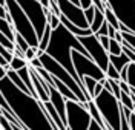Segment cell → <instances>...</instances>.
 <instances>
[{"mask_svg": "<svg viewBox=\"0 0 135 130\" xmlns=\"http://www.w3.org/2000/svg\"><path fill=\"white\" fill-rule=\"evenodd\" d=\"M0 93L9 104L16 118L23 124L25 130H59L43 110L42 101L22 92L8 77L0 80Z\"/></svg>", "mask_w": 135, "mask_h": 130, "instance_id": "6da1fadb", "label": "cell"}, {"mask_svg": "<svg viewBox=\"0 0 135 130\" xmlns=\"http://www.w3.org/2000/svg\"><path fill=\"white\" fill-rule=\"evenodd\" d=\"M72 51H78L81 55H84V57L89 58L88 52L84 51V48L81 46V43L78 41V38H77L75 35L71 34L63 25H60L59 28L52 29L51 41H49V44H48L46 54L49 55L51 58H54L57 63H60V64L74 77V80L80 84V87L83 89V83L80 81V78L77 77L74 64H72Z\"/></svg>", "mask_w": 135, "mask_h": 130, "instance_id": "7a4b0ae2", "label": "cell"}, {"mask_svg": "<svg viewBox=\"0 0 135 130\" xmlns=\"http://www.w3.org/2000/svg\"><path fill=\"white\" fill-rule=\"evenodd\" d=\"M37 58L40 60L43 69L46 70L51 77L57 78V80H60L63 84H66V86L69 87V90L77 96V100H78L81 104L91 101V100H88V96H86V93H84V90L80 87V84L77 83L75 80H74V77H72V75H71V74H69V72H68L60 63H57L54 58H51L46 52H42V51H37Z\"/></svg>", "mask_w": 135, "mask_h": 130, "instance_id": "3957f363", "label": "cell"}, {"mask_svg": "<svg viewBox=\"0 0 135 130\" xmlns=\"http://www.w3.org/2000/svg\"><path fill=\"white\" fill-rule=\"evenodd\" d=\"M6 9L11 17V25L14 28L17 34H20L26 40V43L29 44V48H38V37L34 29L32 23L29 22V18L26 17V14L22 11L16 0H6Z\"/></svg>", "mask_w": 135, "mask_h": 130, "instance_id": "277c9868", "label": "cell"}, {"mask_svg": "<svg viewBox=\"0 0 135 130\" xmlns=\"http://www.w3.org/2000/svg\"><path fill=\"white\" fill-rule=\"evenodd\" d=\"M94 103L97 106L98 112L104 122L109 126L112 130H120L121 124V104L110 92L104 90L98 96L94 98Z\"/></svg>", "mask_w": 135, "mask_h": 130, "instance_id": "5b68a950", "label": "cell"}, {"mask_svg": "<svg viewBox=\"0 0 135 130\" xmlns=\"http://www.w3.org/2000/svg\"><path fill=\"white\" fill-rule=\"evenodd\" d=\"M16 2L26 14V17L29 18V22L32 23L37 37H38V41H40L43 32L46 29V25H48L49 8H43V5L38 0H16Z\"/></svg>", "mask_w": 135, "mask_h": 130, "instance_id": "8992f818", "label": "cell"}, {"mask_svg": "<svg viewBox=\"0 0 135 130\" xmlns=\"http://www.w3.org/2000/svg\"><path fill=\"white\" fill-rule=\"evenodd\" d=\"M92 121L86 103L66 100V127L69 130H88Z\"/></svg>", "mask_w": 135, "mask_h": 130, "instance_id": "52a82bcc", "label": "cell"}, {"mask_svg": "<svg viewBox=\"0 0 135 130\" xmlns=\"http://www.w3.org/2000/svg\"><path fill=\"white\" fill-rule=\"evenodd\" d=\"M108 8L115 14L120 25L135 34V0H106Z\"/></svg>", "mask_w": 135, "mask_h": 130, "instance_id": "ba28073f", "label": "cell"}, {"mask_svg": "<svg viewBox=\"0 0 135 130\" xmlns=\"http://www.w3.org/2000/svg\"><path fill=\"white\" fill-rule=\"evenodd\" d=\"M78 41L81 43V46L84 48V51L88 52L89 58L106 75V70H108V66H109V54H108V51H104V48L101 46L98 37H95V34L88 35V37H80Z\"/></svg>", "mask_w": 135, "mask_h": 130, "instance_id": "9c48e42d", "label": "cell"}, {"mask_svg": "<svg viewBox=\"0 0 135 130\" xmlns=\"http://www.w3.org/2000/svg\"><path fill=\"white\" fill-rule=\"evenodd\" d=\"M72 64H74L77 77L80 78L81 83H83L84 77H91V78H94L95 81H101V80L106 78L104 72H103L91 58L81 55L78 51H72Z\"/></svg>", "mask_w": 135, "mask_h": 130, "instance_id": "30bf717a", "label": "cell"}, {"mask_svg": "<svg viewBox=\"0 0 135 130\" xmlns=\"http://www.w3.org/2000/svg\"><path fill=\"white\" fill-rule=\"evenodd\" d=\"M57 5H59L61 15L66 18L68 22H71L77 28L89 29V23L84 18V11L78 5L72 3L71 0H57Z\"/></svg>", "mask_w": 135, "mask_h": 130, "instance_id": "8fae6325", "label": "cell"}, {"mask_svg": "<svg viewBox=\"0 0 135 130\" xmlns=\"http://www.w3.org/2000/svg\"><path fill=\"white\" fill-rule=\"evenodd\" d=\"M86 109L89 110V115H91V118H92L94 121L104 129L106 122H104V119L101 118V115H100V112H98V109H97L95 103H94V100H91V101H88V103H86Z\"/></svg>", "mask_w": 135, "mask_h": 130, "instance_id": "7c38bea8", "label": "cell"}, {"mask_svg": "<svg viewBox=\"0 0 135 130\" xmlns=\"http://www.w3.org/2000/svg\"><path fill=\"white\" fill-rule=\"evenodd\" d=\"M109 63L118 70V72H121V69H123L124 66H127L131 61H129V58H127L124 54H120V55H109Z\"/></svg>", "mask_w": 135, "mask_h": 130, "instance_id": "4fadbf2b", "label": "cell"}, {"mask_svg": "<svg viewBox=\"0 0 135 130\" xmlns=\"http://www.w3.org/2000/svg\"><path fill=\"white\" fill-rule=\"evenodd\" d=\"M0 34L8 37L11 41H14V38H16V31H14L12 25L6 22V18H0Z\"/></svg>", "mask_w": 135, "mask_h": 130, "instance_id": "5bb4252c", "label": "cell"}, {"mask_svg": "<svg viewBox=\"0 0 135 130\" xmlns=\"http://www.w3.org/2000/svg\"><path fill=\"white\" fill-rule=\"evenodd\" d=\"M95 84L97 81L91 77H84L83 78V89H84V93L88 96V100H94V89H95Z\"/></svg>", "mask_w": 135, "mask_h": 130, "instance_id": "9a60e30c", "label": "cell"}, {"mask_svg": "<svg viewBox=\"0 0 135 130\" xmlns=\"http://www.w3.org/2000/svg\"><path fill=\"white\" fill-rule=\"evenodd\" d=\"M104 14L101 12L100 9H97L95 8V12H94V20H92V23H91V31H92V34H95L98 29H100V26L104 23Z\"/></svg>", "mask_w": 135, "mask_h": 130, "instance_id": "2e32d148", "label": "cell"}, {"mask_svg": "<svg viewBox=\"0 0 135 130\" xmlns=\"http://www.w3.org/2000/svg\"><path fill=\"white\" fill-rule=\"evenodd\" d=\"M51 34H52V28H51L49 25H46V29H45L42 38H40V41H38V51L46 52L48 44H49V41H51Z\"/></svg>", "mask_w": 135, "mask_h": 130, "instance_id": "e0dca14e", "label": "cell"}, {"mask_svg": "<svg viewBox=\"0 0 135 130\" xmlns=\"http://www.w3.org/2000/svg\"><path fill=\"white\" fill-rule=\"evenodd\" d=\"M120 104L123 106V107H126V109H129V110H132L134 112L135 110V106H134V101H132V96H131V93H126V92H121L120 93Z\"/></svg>", "mask_w": 135, "mask_h": 130, "instance_id": "ac0fdd59", "label": "cell"}, {"mask_svg": "<svg viewBox=\"0 0 135 130\" xmlns=\"http://www.w3.org/2000/svg\"><path fill=\"white\" fill-rule=\"evenodd\" d=\"M104 18H106V22L109 23V26H112V28H115L117 31H120V22H118V18L115 17V14H114L109 8L104 9Z\"/></svg>", "mask_w": 135, "mask_h": 130, "instance_id": "d6986e66", "label": "cell"}, {"mask_svg": "<svg viewBox=\"0 0 135 130\" xmlns=\"http://www.w3.org/2000/svg\"><path fill=\"white\" fill-rule=\"evenodd\" d=\"M26 66H28V61H26L25 58H20V57H14V58L11 60V63H9V69L16 70V72H18L20 69H23Z\"/></svg>", "mask_w": 135, "mask_h": 130, "instance_id": "ffe728a7", "label": "cell"}, {"mask_svg": "<svg viewBox=\"0 0 135 130\" xmlns=\"http://www.w3.org/2000/svg\"><path fill=\"white\" fill-rule=\"evenodd\" d=\"M108 54L109 55H120V54H123V44L118 43L117 40H114V38H110Z\"/></svg>", "mask_w": 135, "mask_h": 130, "instance_id": "44dd1931", "label": "cell"}, {"mask_svg": "<svg viewBox=\"0 0 135 130\" xmlns=\"http://www.w3.org/2000/svg\"><path fill=\"white\" fill-rule=\"evenodd\" d=\"M129 86L135 89V63H129L127 64V81Z\"/></svg>", "mask_w": 135, "mask_h": 130, "instance_id": "7402d4cb", "label": "cell"}, {"mask_svg": "<svg viewBox=\"0 0 135 130\" xmlns=\"http://www.w3.org/2000/svg\"><path fill=\"white\" fill-rule=\"evenodd\" d=\"M14 44H16V48H18L20 51H23V52H26L29 49V44L26 43V40L20 34H17V32H16V38H14Z\"/></svg>", "mask_w": 135, "mask_h": 130, "instance_id": "603a6c76", "label": "cell"}, {"mask_svg": "<svg viewBox=\"0 0 135 130\" xmlns=\"http://www.w3.org/2000/svg\"><path fill=\"white\" fill-rule=\"evenodd\" d=\"M106 78H109V80H115V81H120V72H118L112 64L109 63V66H108V70H106Z\"/></svg>", "mask_w": 135, "mask_h": 130, "instance_id": "cb8c5ba5", "label": "cell"}, {"mask_svg": "<svg viewBox=\"0 0 135 130\" xmlns=\"http://www.w3.org/2000/svg\"><path fill=\"white\" fill-rule=\"evenodd\" d=\"M0 44L3 46V48H6L8 51L14 52V49H16V44H14V41H11L8 37H5L3 34H0Z\"/></svg>", "mask_w": 135, "mask_h": 130, "instance_id": "d4e9b609", "label": "cell"}, {"mask_svg": "<svg viewBox=\"0 0 135 130\" xmlns=\"http://www.w3.org/2000/svg\"><path fill=\"white\" fill-rule=\"evenodd\" d=\"M48 25L52 28V29H55V28H59L61 23H60V17H57L55 14H52V12H48Z\"/></svg>", "mask_w": 135, "mask_h": 130, "instance_id": "484cf974", "label": "cell"}, {"mask_svg": "<svg viewBox=\"0 0 135 130\" xmlns=\"http://www.w3.org/2000/svg\"><path fill=\"white\" fill-rule=\"evenodd\" d=\"M121 35H123V41L135 49V34H132V32H121Z\"/></svg>", "mask_w": 135, "mask_h": 130, "instance_id": "4316f807", "label": "cell"}, {"mask_svg": "<svg viewBox=\"0 0 135 130\" xmlns=\"http://www.w3.org/2000/svg\"><path fill=\"white\" fill-rule=\"evenodd\" d=\"M94 12H95V6H89L88 9H84V18H86V22L89 23V28H91V23H92L94 20Z\"/></svg>", "mask_w": 135, "mask_h": 130, "instance_id": "83f0119b", "label": "cell"}, {"mask_svg": "<svg viewBox=\"0 0 135 130\" xmlns=\"http://www.w3.org/2000/svg\"><path fill=\"white\" fill-rule=\"evenodd\" d=\"M0 55H2V57H3L5 60L8 61V63H11V60L14 58V54H12L11 51H8L6 48H3L2 44H0Z\"/></svg>", "mask_w": 135, "mask_h": 130, "instance_id": "f1b7e54d", "label": "cell"}, {"mask_svg": "<svg viewBox=\"0 0 135 130\" xmlns=\"http://www.w3.org/2000/svg\"><path fill=\"white\" fill-rule=\"evenodd\" d=\"M37 51H38V48H29V49L25 52V58H26L28 63L31 60H34V58H37Z\"/></svg>", "mask_w": 135, "mask_h": 130, "instance_id": "f546056e", "label": "cell"}, {"mask_svg": "<svg viewBox=\"0 0 135 130\" xmlns=\"http://www.w3.org/2000/svg\"><path fill=\"white\" fill-rule=\"evenodd\" d=\"M108 28H109V23L104 20V23L100 26V29L95 32V37H108Z\"/></svg>", "mask_w": 135, "mask_h": 130, "instance_id": "4dcf8cb0", "label": "cell"}, {"mask_svg": "<svg viewBox=\"0 0 135 130\" xmlns=\"http://www.w3.org/2000/svg\"><path fill=\"white\" fill-rule=\"evenodd\" d=\"M120 130H131V126H129V119L124 115L123 109H121V124H120Z\"/></svg>", "mask_w": 135, "mask_h": 130, "instance_id": "1f68e13d", "label": "cell"}, {"mask_svg": "<svg viewBox=\"0 0 135 130\" xmlns=\"http://www.w3.org/2000/svg\"><path fill=\"white\" fill-rule=\"evenodd\" d=\"M78 6L83 9H88L89 6H92V0H78Z\"/></svg>", "mask_w": 135, "mask_h": 130, "instance_id": "d6a6232c", "label": "cell"}, {"mask_svg": "<svg viewBox=\"0 0 135 130\" xmlns=\"http://www.w3.org/2000/svg\"><path fill=\"white\" fill-rule=\"evenodd\" d=\"M98 40H100L101 46L104 48V51H108V49H109V41H110L109 37H98Z\"/></svg>", "mask_w": 135, "mask_h": 130, "instance_id": "836d02e7", "label": "cell"}, {"mask_svg": "<svg viewBox=\"0 0 135 130\" xmlns=\"http://www.w3.org/2000/svg\"><path fill=\"white\" fill-rule=\"evenodd\" d=\"M103 89H104V87H103V84H101L100 81H97V84H95V89H94V98L100 95L101 92H103Z\"/></svg>", "mask_w": 135, "mask_h": 130, "instance_id": "e575fe53", "label": "cell"}, {"mask_svg": "<svg viewBox=\"0 0 135 130\" xmlns=\"http://www.w3.org/2000/svg\"><path fill=\"white\" fill-rule=\"evenodd\" d=\"M118 84H120V89H121V92H126V93H131V86H129L127 83H124V81H120Z\"/></svg>", "mask_w": 135, "mask_h": 130, "instance_id": "d590c367", "label": "cell"}, {"mask_svg": "<svg viewBox=\"0 0 135 130\" xmlns=\"http://www.w3.org/2000/svg\"><path fill=\"white\" fill-rule=\"evenodd\" d=\"M29 66H31L32 69H38V67H42V63H40L38 58H34V60L29 61Z\"/></svg>", "mask_w": 135, "mask_h": 130, "instance_id": "8d00e7d4", "label": "cell"}, {"mask_svg": "<svg viewBox=\"0 0 135 130\" xmlns=\"http://www.w3.org/2000/svg\"><path fill=\"white\" fill-rule=\"evenodd\" d=\"M120 81H124V83L127 81V66H124L120 72Z\"/></svg>", "mask_w": 135, "mask_h": 130, "instance_id": "74e56055", "label": "cell"}, {"mask_svg": "<svg viewBox=\"0 0 135 130\" xmlns=\"http://www.w3.org/2000/svg\"><path fill=\"white\" fill-rule=\"evenodd\" d=\"M117 29H115V28H112V26H109V28H108V37H109V38H115V35H117Z\"/></svg>", "mask_w": 135, "mask_h": 130, "instance_id": "f35d334b", "label": "cell"}, {"mask_svg": "<svg viewBox=\"0 0 135 130\" xmlns=\"http://www.w3.org/2000/svg\"><path fill=\"white\" fill-rule=\"evenodd\" d=\"M88 130H104V129H103L101 126H98V124L92 119V121H91V124H89V129H88Z\"/></svg>", "mask_w": 135, "mask_h": 130, "instance_id": "ab89813d", "label": "cell"}, {"mask_svg": "<svg viewBox=\"0 0 135 130\" xmlns=\"http://www.w3.org/2000/svg\"><path fill=\"white\" fill-rule=\"evenodd\" d=\"M8 17V9L6 6H0V18H6Z\"/></svg>", "mask_w": 135, "mask_h": 130, "instance_id": "60d3db41", "label": "cell"}, {"mask_svg": "<svg viewBox=\"0 0 135 130\" xmlns=\"http://www.w3.org/2000/svg\"><path fill=\"white\" fill-rule=\"evenodd\" d=\"M6 74H8V69H5L3 66H0V80H3V78L6 77Z\"/></svg>", "mask_w": 135, "mask_h": 130, "instance_id": "b9f144b4", "label": "cell"}, {"mask_svg": "<svg viewBox=\"0 0 135 130\" xmlns=\"http://www.w3.org/2000/svg\"><path fill=\"white\" fill-rule=\"evenodd\" d=\"M114 40H117L118 43H123V35H121V32H120V31L117 32V35H115V38H114Z\"/></svg>", "mask_w": 135, "mask_h": 130, "instance_id": "7bdbcfd3", "label": "cell"}, {"mask_svg": "<svg viewBox=\"0 0 135 130\" xmlns=\"http://www.w3.org/2000/svg\"><path fill=\"white\" fill-rule=\"evenodd\" d=\"M43 5V8H49V0H38Z\"/></svg>", "mask_w": 135, "mask_h": 130, "instance_id": "ee69618b", "label": "cell"}, {"mask_svg": "<svg viewBox=\"0 0 135 130\" xmlns=\"http://www.w3.org/2000/svg\"><path fill=\"white\" fill-rule=\"evenodd\" d=\"M0 6H6V0H0Z\"/></svg>", "mask_w": 135, "mask_h": 130, "instance_id": "f6af8a7d", "label": "cell"}, {"mask_svg": "<svg viewBox=\"0 0 135 130\" xmlns=\"http://www.w3.org/2000/svg\"><path fill=\"white\" fill-rule=\"evenodd\" d=\"M131 93H132V95L135 96V89H132V87H131Z\"/></svg>", "mask_w": 135, "mask_h": 130, "instance_id": "bcb514c9", "label": "cell"}, {"mask_svg": "<svg viewBox=\"0 0 135 130\" xmlns=\"http://www.w3.org/2000/svg\"><path fill=\"white\" fill-rule=\"evenodd\" d=\"M72 3H75V5H78V0H71Z\"/></svg>", "mask_w": 135, "mask_h": 130, "instance_id": "7dc6e473", "label": "cell"}]
</instances>
